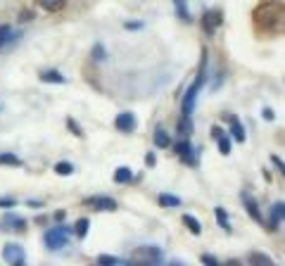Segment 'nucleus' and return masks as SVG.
Masks as SVG:
<instances>
[{
  "mask_svg": "<svg viewBox=\"0 0 285 266\" xmlns=\"http://www.w3.org/2000/svg\"><path fill=\"white\" fill-rule=\"evenodd\" d=\"M207 83V50H202L200 69H197V79L188 86V90L183 93V107H181V119H178V133L181 138H190L193 133V109L197 103V93Z\"/></svg>",
  "mask_w": 285,
  "mask_h": 266,
  "instance_id": "obj_1",
  "label": "nucleus"
},
{
  "mask_svg": "<svg viewBox=\"0 0 285 266\" xmlns=\"http://www.w3.org/2000/svg\"><path fill=\"white\" fill-rule=\"evenodd\" d=\"M254 24L262 31H280L283 29V3L280 0H264L254 10Z\"/></svg>",
  "mask_w": 285,
  "mask_h": 266,
  "instance_id": "obj_2",
  "label": "nucleus"
},
{
  "mask_svg": "<svg viewBox=\"0 0 285 266\" xmlns=\"http://www.w3.org/2000/svg\"><path fill=\"white\" fill-rule=\"evenodd\" d=\"M71 233H74V231H71V226H55V228L45 231L43 243H45V247H48V250L57 252V250H62V247L67 245V240H69Z\"/></svg>",
  "mask_w": 285,
  "mask_h": 266,
  "instance_id": "obj_3",
  "label": "nucleus"
},
{
  "mask_svg": "<svg viewBox=\"0 0 285 266\" xmlns=\"http://www.w3.org/2000/svg\"><path fill=\"white\" fill-rule=\"evenodd\" d=\"M86 207H91L95 212H117V200L114 198H107V195H93V198H86L84 200Z\"/></svg>",
  "mask_w": 285,
  "mask_h": 266,
  "instance_id": "obj_4",
  "label": "nucleus"
},
{
  "mask_svg": "<svg viewBox=\"0 0 285 266\" xmlns=\"http://www.w3.org/2000/svg\"><path fill=\"white\" fill-rule=\"evenodd\" d=\"M223 24V12L221 10H207V12L202 14V29H204V34L207 36H214L216 29Z\"/></svg>",
  "mask_w": 285,
  "mask_h": 266,
  "instance_id": "obj_5",
  "label": "nucleus"
},
{
  "mask_svg": "<svg viewBox=\"0 0 285 266\" xmlns=\"http://www.w3.org/2000/svg\"><path fill=\"white\" fill-rule=\"evenodd\" d=\"M3 259H5L7 264H12V266H24L27 257H24L21 245H17V243H7V245L3 247Z\"/></svg>",
  "mask_w": 285,
  "mask_h": 266,
  "instance_id": "obj_6",
  "label": "nucleus"
},
{
  "mask_svg": "<svg viewBox=\"0 0 285 266\" xmlns=\"http://www.w3.org/2000/svg\"><path fill=\"white\" fill-rule=\"evenodd\" d=\"M133 259L136 261H152V264H160L164 257H162V252H160V247L157 245H145V247H138L136 252H133Z\"/></svg>",
  "mask_w": 285,
  "mask_h": 266,
  "instance_id": "obj_7",
  "label": "nucleus"
},
{
  "mask_svg": "<svg viewBox=\"0 0 285 266\" xmlns=\"http://www.w3.org/2000/svg\"><path fill=\"white\" fill-rule=\"evenodd\" d=\"M176 155L186 164H190V166H197V150L193 148V143H190L188 138H181V143L176 145Z\"/></svg>",
  "mask_w": 285,
  "mask_h": 266,
  "instance_id": "obj_8",
  "label": "nucleus"
},
{
  "mask_svg": "<svg viewBox=\"0 0 285 266\" xmlns=\"http://www.w3.org/2000/svg\"><path fill=\"white\" fill-rule=\"evenodd\" d=\"M136 126H138V122H136V114L133 112H121L114 119V129L121 131V133H133Z\"/></svg>",
  "mask_w": 285,
  "mask_h": 266,
  "instance_id": "obj_9",
  "label": "nucleus"
},
{
  "mask_svg": "<svg viewBox=\"0 0 285 266\" xmlns=\"http://www.w3.org/2000/svg\"><path fill=\"white\" fill-rule=\"evenodd\" d=\"M24 228H27V221L14 212H7L0 219V231H24Z\"/></svg>",
  "mask_w": 285,
  "mask_h": 266,
  "instance_id": "obj_10",
  "label": "nucleus"
},
{
  "mask_svg": "<svg viewBox=\"0 0 285 266\" xmlns=\"http://www.w3.org/2000/svg\"><path fill=\"white\" fill-rule=\"evenodd\" d=\"M283 214H285V205L283 200H278L276 205L271 207V219H269V231H278L283 226Z\"/></svg>",
  "mask_w": 285,
  "mask_h": 266,
  "instance_id": "obj_11",
  "label": "nucleus"
},
{
  "mask_svg": "<svg viewBox=\"0 0 285 266\" xmlns=\"http://www.w3.org/2000/svg\"><path fill=\"white\" fill-rule=\"evenodd\" d=\"M240 200H243V205H245V209H247L252 221H264V219H262V212H259V205L254 202V198H252L250 192H240Z\"/></svg>",
  "mask_w": 285,
  "mask_h": 266,
  "instance_id": "obj_12",
  "label": "nucleus"
},
{
  "mask_svg": "<svg viewBox=\"0 0 285 266\" xmlns=\"http://www.w3.org/2000/svg\"><path fill=\"white\" fill-rule=\"evenodd\" d=\"M228 124H230V136H233V140H236V143H245V138H247V136H245V126L240 124V119L230 114L228 116Z\"/></svg>",
  "mask_w": 285,
  "mask_h": 266,
  "instance_id": "obj_13",
  "label": "nucleus"
},
{
  "mask_svg": "<svg viewBox=\"0 0 285 266\" xmlns=\"http://www.w3.org/2000/svg\"><path fill=\"white\" fill-rule=\"evenodd\" d=\"M152 140H154V148H160V150H164V148H169V145H171V136H169L167 129H162V126H157V129H154Z\"/></svg>",
  "mask_w": 285,
  "mask_h": 266,
  "instance_id": "obj_14",
  "label": "nucleus"
},
{
  "mask_svg": "<svg viewBox=\"0 0 285 266\" xmlns=\"http://www.w3.org/2000/svg\"><path fill=\"white\" fill-rule=\"evenodd\" d=\"M41 81L43 83H67V79H64L57 69H43V71H41Z\"/></svg>",
  "mask_w": 285,
  "mask_h": 266,
  "instance_id": "obj_15",
  "label": "nucleus"
},
{
  "mask_svg": "<svg viewBox=\"0 0 285 266\" xmlns=\"http://www.w3.org/2000/svg\"><path fill=\"white\" fill-rule=\"evenodd\" d=\"M174 7H176V14H178V19L181 21H186V24L193 21V14H190L188 3H186V0H174Z\"/></svg>",
  "mask_w": 285,
  "mask_h": 266,
  "instance_id": "obj_16",
  "label": "nucleus"
},
{
  "mask_svg": "<svg viewBox=\"0 0 285 266\" xmlns=\"http://www.w3.org/2000/svg\"><path fill=\"white\" fill-rule=\"evenodd\" d=\"M133 181V169H128V166H119L117 171H114V183L124 185V183H131Z\"/></svg>",
  "mask_w": 285,
  "mask_h": 266,
  "instance_id": "obj_17",
  "label": "nucleus"
},
{
  "mask_svg": "<svg viewBox=\"0 0 285 266\" xmlns=\"http://www.w3.org/2000/svg\"><path fill=\"white\" fill-rule=\"evenodd\" d=\"M214 216L216 221H219V226H221L226 233H233V228H230V219H228V212L223 209V207H216L214 209Z\"/></svg>",
  "mask_w": 285,
  "mask_h": 266,
  "instance_id": "obj_18",
  "label": "nucleus"
},
{
  "mask_svg": "<svg viewBox=\"0 0 285 266\" xmlns=\"http://www.w3.org/2000/svg\"><path fill=\"white\" fill-rule=\"evenodd\" d=\"M71 231L76 233L79 238H86V235H88V231H91V221H88L86 216H81V219L76 221V224L71 226Z\"/></svg>",
  "mask_w": 285,
  "mask_h": 266,
  "instance_id": "obj_19",
  "label": "nucleus"
},
{
  "mask_svg": "<svg viewBox=\"0 0 285 266\" xmlns=\"http://www.w3.org/2000/svg\"><path fill=\"white\" fill-rule=\"evenodd\" d=\"M183 224L188 226V231L193 233V235H200L202 233V224L193 216V214H183Z\"/></svg>",
  "mask_w": 285,
  "mask_h": 266,
  "instance_id": "obj_20",
  "label": "nucleus"
},
{
  "mask_svg": "<svg viewBox=\"0 0 285 266\" xmlns=\"http://www.w3.org/2000/svg\"><path fill=\"white\" fill-rule=\"evenodd\" d=\"M38 5L43 10H48V12H60L64 5H67V0H38Z\"/></svg>",
  "mask_w": 285,
  "mask_h": 266,
  "instance_id": "obj_21",
  "label": "nucleus"
},
{
  "mask_svg": "<svg viewBox=\"0 0 285 266\" xmlns=\"http://www.w3.org/2000/svg\"><path fill=\"white\" fill-rule=\"evenodd\" d=\"M160 205L162 207H169V209H174V207H181V198L169 195V192H162V195H160Z\"/></svg>",
  "mask_w": 285,
  "mask_h": 266,
  "instance_id": "obj_22",
  "label": "nucleus"
},
{
  "mask_svg": "<svg viewBox=\"0 0 285 266\" xmlns=\"http://www.w3.org/2000/svg\"><path fill=\"white\" fill-rule=\"evenodd\" d=\"M247 261H250V264H266V266L273 264L271 257H266V254H262V252H250L247 254Z\"/></svg>",
  "mask_w": 285,
  "mask_h": 266,
  "instance_id": "obj_23",
  "label": "nucleus"
},
{
  "mask_svg": "<svg viewBox=\"0 0 285 266\" xmlns=\"http://www.w3.org/2000/svg\"><path fill=\"white\" fill-rule=\"evenodd\" d=\"M0 164H5V166H21V159L12 152H0Z\"/></svg>",
  "mask_w": 285,
  "mask_h": 266,
  "instance_id": "obj_24",
  "label": "nucleus"
},
{
  "mask_svg": "<svg viewBox=\"0 0 285 266\" xmlns=\"http://www.w3.org/2000/svg\"><path fill=\"white\" fill-rule=\"evenodd\" d=\"M55 174L57 176H71V174H74V164L71 162H57L55 164Z\"/></svg>",
  "mask_w": 285,
  "mask_h": 266,
  "instance_id": "obj_25",
  "label": "nucleus"
},
{
  "mask_svg": "<svg viewBox=\"0 0 285 266\" xmlns=\"http://www.w3.org/2000/svg\"><path fill=\"white\" fill-rule=\"evenodd\" d=\"M216 143H219V152H221L223 157H226V155H230V138L226 136V133H221V136L216 138Z\"/></svg>",
  "mask_w": 285,
  "mask_h": 266,
  "instance_id": "obj_26",
  "label": "nucleus"
},
{
  "mask_svg": "<svg viewBox=\"0 0 285 266\" xmlns=\"http://www.w3.org/2000/svg\"><path fill=\"white\" fill-rule=\"evenodd\" d=\"M10 38H12V29L7 27V24H3V27H0V48H3V45H7V43H10Z\"/></svg>",
  "mask_w": 285,
  "mask_h": 266,
  "instance_id": "obj_27",
  "label": "nucleus"
},
{
  "mask_svg": "<svg viewBox=\"0 0 285 266\" xmlns=\"http://www.w3.org/2000/svg\"><path fill=\"white\" fill-rule=\"evenodd\" d=\"M93 60L95 62H105L107 60V53H105V48L97 43V45H93Z\"/></svg>",
  "mask_w": 285,
  "mask_h": 266,
  "instance_id": "obj_28",
  "label": "nucleus"
},
{
  "mask_svg": "<svg viewBox=\"0 0 285 266\" xmlns=\"http://www.w3.org/2000/svg\"><path fill=\"white\" fill-rule=\"evenodd\" d=\"M119 257H112V254H100L97 257V264H102V266H110V264H119Z\"/></svg>",
  "mask_w": 285,
  "mask_h": 266,
  "instance_id": "obj_29",
  "label": "nucleus"
},
{
  "mask_svg": "<svg viewBox=\"0 0 285 266\" xmlns=\"http://www.w3.org/2000/svg\"><path fill=\"white\" fill-rule=\"evenodd\" d=\"M67 126H69V129L74 131V136H76V138L84 136V129H81V126H79V124L74 122V119H67Z\"/></svg>",
  "mask_w": 285,
  "mask_h": 266,
  "instance_id": "obj_30",
  "label": "nucleus"
},
{
  "mask_svg": "<svg viewBox=\"0 0 285 266\" xmlns=\"http://www.w3.org/2000/svg\"><path fill=\"white\" fill-rule=\"evenodd\" d=\"M200 261L202 264H209V266H221V261L216 259V257H212V254H202Z\"/></svg>",
  "mask_w": 285,
  "mask_h": 266,
  "instance_id": "obj_31",
  "label": "nucleus"
},
{
  "mask_svg": "<svg viewBox=\"0 0 285 266\" xmlns=\"http://www.w3.org/2000/svg\"><path fill=\"white\" fill-rule=\"evenodd\" d=\"M14 205H17L14 198H0V209H3V207H5V209H12Z\"/></svg>",
  "mask_w": 285,
  "mask_h": 266,
  "instance_id": "obj_32",
  "label": "nucleus"
},
{
  "mask_svg": "<svg viewBox=\"0 0 285 266\" xmlns=\"http://www.w3.org/2000/svg\"><path fill=\"white\" fill-rule=\"evenodd\" d=\"M271 162L276 164V169H278V174H283V171H285V164H283V159H280L278 155H271Z\"/></svg>",
  "mask_w": 285,
  "mask_h": 266,
  "instance_id": "obj_33",
  "label": "nucleus"
},
{
  "mask_svg": "<svg viewBox=\"0 0 285 266\" xmlns=\"http://www.w3.org/2000/svg\"><path fill=\"white\" fill-rule=\"evenodd\" d=\"M264 119L266 122H273V119H276V114H273L271 107H264Z\"/></svg>",
  "mask_w": 285,
  "mask_h": 266,
  "instance_id": "obj_34",
  "label": "nucleus"
},
{
  "mask_svg": "<svg viewBox=\"0 0 285 266\" xmlns=\"http://www.w3.org/2000/svg\"><path fill=\"white\" fill-rule=\"evenodd\" d=\"M221 133H226V131H223L221 126H214V129H212V136H214V140H216L219 136H221Z\"/></svg>",
  "mask_w": 285,
  "mask_h": 266,
  "instance_id": "obj_35",
  "label": "nucleus"
},
{
  "mask_svg": "<svg viewBox=\"0 0 285 266\" xmlns=\"http://www.w3.org/2000/svg\"><path fill=\"white\" fill-rule=\"evenodd\" d=\"M41 205H43L41 200H29V207H41Z\"/></svg>",
  "mask_w": 285,
  "mask_h": 266,
  "instance_id": "obj_36",
  "label": "nucleus"
},
{
  "mask_svg": "<svg viewBox=\"0 0 285 266\" xmlns=\"http://www.w3.org/2000/svg\"><path fill=\"white\" fill-rule=\"evenodd\" d=\"M126 29H140L138 21H131V24H126Z\"/></svg>",
  "mask_w": 285,
  "mask_h": 266,
  "instance_id": "obj_37",
  "label": "nucleus"
}]
</instances>
